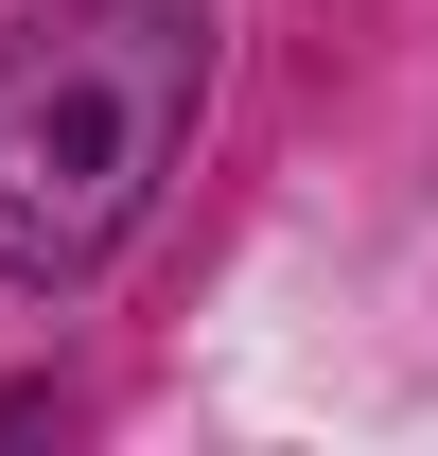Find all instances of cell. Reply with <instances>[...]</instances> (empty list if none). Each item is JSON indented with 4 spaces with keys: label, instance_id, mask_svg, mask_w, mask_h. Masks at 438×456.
<instances>
[{
    "label": "cell",
    "instance_id": "6da1fadb",
    "mask_svg": "<svg viewBox=\"0 0 438 456\" xmlns=\"http://www.w3.org/2000/svg\"><path fill=\"white\" fill-rule=\"evenodd\" d=\"M211 88L193 0H36L0 36V281H88L158 211Z\"/></svg>",
    "mask_w": 438,
    "mask_h": 456
}]
</instances>
